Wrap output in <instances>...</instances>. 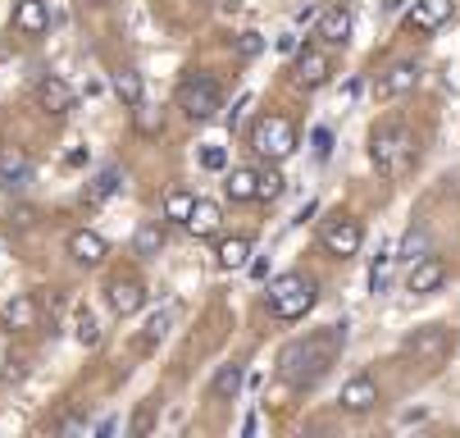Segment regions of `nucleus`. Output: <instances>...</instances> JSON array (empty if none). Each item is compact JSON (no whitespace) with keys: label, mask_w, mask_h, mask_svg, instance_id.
Returning a JSON list of instances; mask_svg holds the SVG:
<instances>
[{"label":"nucleus","mask_w":460,"mask_h":438,"mask_svg":"<svg viewBox=\"0 0 460 438\" xmlns=\"http://www.w3.org/2000/svg\"><path fill=\"white\" fill-rule=\"evenodd\" d=\"M347 343V325H333V329H323V334H310V338H296L283 347V380L288 389H314L328 370H333L338 352Z\"/></svg>","instance_id":"nucleus-1"},{"label":"nucleus","mask_w":460,"mask_h":438,"mask_svg":"<svg viewBox=\"0 0 460 438\" xmlns=\"http://www.w3.org/2000/svg\"><path fill=\"white\" fill-rule=\"evenodd\" d=\"M369 160L383 178H406L420 165V142L406 123H378L369 133Z\"/></svg>","instance_id":"nucleus-2"},{"label":"nucleus","mask_w":460,"mask_h":438,"mask_svg":"<svg viewBox=\"0 0 460 438\" xmlns=\"http://www.w3.org/2000/svg\"><path fill=\"white\" fill-rule=\"evenodd\" d=\"M265 301H270V310H274L279 320L296 325V320H305L310 310H314L319 288H314V279H310V274H279V279L270 283Z\"/></svg>","instance_id":"nucleus-3"},{"label":"nucleus","mask_w":460,"mask_h":438,"mask_svg":"<svg viewBox=\"0 0 460 438\" xmlns=\"http://www.w3.org/2000/svg\"><path fill=\"white\" fill-rule=\"evenodd\" d=\"M251 147L260 160H288L296 151V129H292V119L288 114H260L255 123V133H251Z\"/></svg>","instance_id":"nucleus-4"},{"label":"nucleus","mask_w":460,"mask_h":438,"mask_svg":"<svg viewBox=\"0 0 460 438\" xmlns=\"http://www.w3.org/2000/svg\"><path fill=\"white\" fill-rule=\"evenodd\" d=\"M219 101H224V92H219V83H215V78L187 74V78L178 83V110H182L191 123L215 119V114H219Z\"/></svg>","instance_id":"nucleus-5"},{"label":"nucleus","mask_w":460,"mask_h":438,"mask_svg":"<svg viewBox=\"0 0 460 438\" xmlns=\"http://www.w3.org/2000/svg\"><path fill=\"white\" fill-rule=\"evenodd\" d=\"M402 352L420 365H442L451 356V329L447 325H424V329H411Z\"/></svg>","instance_id":"nucleus-6"},{"label":"nucleus","mask_w":460,"mask_h":438,"mask_svg":"<svg viewBox=\"0 0 460 438\" xmlns=\"http://www.w3.org/2000/svg\"><path fill=\"white\" fill-rule=\"evenodd\" d=\"M328 78H333V65H328L323 46H301V50L292 55V83H296L301 92H314V87H323Z\"/></svg>","instance_id":"nucleus-7"},{"label":"nucleus","mask_w":460,"mask_h":438,"mask_svg":"<svg viewBox=\"0 0 460 438\" xmlns=\"http://www.w3.org/2000/svg\"><path fill=\"white\" fill-rule=\"evenodd\" d=\"M360 237H365V228L356 219H333V224H323V252L338 261H351V256H360Z\"/></svg>","instance_id":"nucleus-8"},{"label":"nucleus","mask_w":460,"mask_h":438,"mask_svg":"<svg viewBox=\"0 0 460 438\" xmlns=\"http://www.w3.org/2000/svg\"><path fill=\"white\" fill-rule=\"evenodd\" d=\"M338 407H342L347 416L374 411V407H378V384H374V374H351V380L342 384V393H338Z\"/></svg>","instance_id":"nucleus-9"},{"label":"nucleus","mask_w":460,"mask_h":438,"mask_svg":"<svg viewBox=\"0 0 460 438\" xmlns=\"http://www.w3.org/2000/svg\"><path fill=\"white\" fill-rule=\"evenodd\" d=\"M451 14H456V0H415L411 14H406V28L411 32H438V28L451 23Z\"/></svg>","instance_id":"nucleus-10"},{"label":"nucleus","mask_w":460,"mask_h":438,"mask_svg":"<svg viewBox=\"0 0 460 438\" xmlns=\"http://www.w3.org/2000/svg\"><path fill=\"white\" fill-rule=\"evenodd\" d=\"M41 320H46L41 316V301L32 292H19V297H10L5 306H0V325H5L10 334H23V329H32Z\"/></svg>","instance_id":"nucleus-11"},{"label":"nucleus","mask_w":460,"mask_h":438,"mask_svg":"<svg viewBox=\"0 0 460 438\" xmlns=\"http://www.w3.org/2000/svg\"><path fill=\"white\" fill-rule=\"evenodd\" d=\"M447 283V261L438 256V252H429L424 261H415L411 270H406V288L415 292V297H429V292H438Z\"/></svg>","instance_id":"nucleus-12"},{"label":"nucleus","mask_w":460,"mask_h":438,"mask_svg":"<svg viewBox=\"0 0 460 438\" xmlns=\"http://www.w3.org/2000/svg\"><path fill=\"white\" fill-rule=\"evenodd\" d=\"M415 83H420V69L411 65V59H402V65H387V69L378 74L374 96H378V101H397V96H406Z\"/></svg>","instance_id":"nucleus-13"},{"label":"nucleus","mask_w":460,"mask_h":438,"mask_svg":"<svg viewBox=\"0 0 460 438\" xmlns=\"http://www.w3.org/2000/svg\"><path fill=\"white\" fill-rule=\"evenodd\" d=\"M69 256L92 270V265H101V261L110 256V246H105V237H101L96 228H74V233H69Z\"/></svg>","instance_id":"nucleus-14"},{"label":"nucleus","mask_w":460,"mask_h":438,"mask_svg":"<svg viewBox=\"0 0 460 438\" xmlns=\"http://www.w3.org/2000/svg\"><path fill=\"white\" fill-rule=\"evenodd\" d=\"M50 28V5L46 0H19L14 5V32L19 37H46Z\"/></svg>","instance_id":"nucleus-15"},{"label":"nucleus","mask_w":460,"mask_h":438,"mask_svg":"<svg viewBox=\"0 0 460 438\" xmlns=\"http://www.w3.org/2000/svg\"><path fill=\"white\" fill-rule=\"evenodd\" d=\"M105 297H110V310H114V316H123V320H128V316H137V310H142L146 288H142L137 279H114Z\"/></svg>","instance_id":"nucleus-16"},{"label":"nucleus","mask_w":460,"mask_h":438,"mask_svg":"<svg viewBox=\"0 0 460 438\" xmlns=\"http://www.w3.org/2000/svg\"><path fill=\"white\" fill-rule=\"evenodd\" d=\"M314 37H319L323 46H347V41H351V14H347L342 5L323 10V14L314 19Z\"/></svg>","instance_id":"nucleus-17"},{"label":"nucleus","mask_w":460,"mask_h":438,"mask_svg":"<svg viewBox=\"0 0 460 438\" xmlns=\"http://www.w3.org/2000/svg\"><path fill=\"white\" fill-rule=\"evenodd\" d=\"M37 105L46 114H69L74 110V87L64 83V78H41L37 83Z\"/></svg>","instance_id":"nucleus-18"},{"label":"nucleus","mask_w":460,"mask_h":438,"mask_svg":"<svg viewBox=\"0 0 460 438\" xmlns=\"http://www.w3.org/2000/svg\"><path fill=\"white\" fill-rule=\"evenodd\" d=\"M219 224H224V215H219L215 201H196L191 215H187V233H191V237H215Z\"/></svg>","instance_id":"nucleus-19"},{"label":"nucleus","mask_w":460,"mask_h":438,"mask_svg":"<svg viewBox=\"0 0 460 438\" xmlns=\"http://www.w3.org/2000/svg\"><path fill=\"white\" fill-rule=\"evenodd\" d=\"M392 265H397V256H392V242H378V252H374V261H369V292H374V297L387 292Z\"/></svg>","instance_id":"nucleus-20"},{"label":"nucleus","mask_w":460,"mask_h":438,"mask_svg":"<svg viewBox=\"0 0 460 438\" xmlns=\"http://www.w3.org/2000/svg\"><path fill=\"white\" fill-rule=\"evenodd\" d=\"M32 174V160L23 147H0V183H23Z\"/></svg>","instance_id":"nucleus-21"},{"label":"nucleus","mask_w":460,"mask_h":438,"mask_svg":"<svg viewBox=\"0 0 460 438\" xmlns=\"http://www.w3.org/2000/svg\"><path fill=\"white\" fill-rule=\"evenodd\" d=\"M133 252L142 256V261H151V256H160L164 252V224H155V219H146L137 233H133Z\"/></svg>","instance_id":"nucleus-22"},{"label":"nucleus","mask_w":460,"mask_h":438,"mask_svg":"<svg viewBox=\"0 0 460 438\" xmlns=\"http://www.w3.org/2000/svg\"><path fill=\"white\" fill-rule=\"evenodd\" d=\"M255 192H260V169L242 165V169L228 174V197L233 201H255Z\"/></svg>","instance_id":"nucleus-23"},{"label":"nucleus","mask_w":460,"mask_h":438,"mask_svg":"<svg viewBox=\"0 0 460 438\" xmlns=\"http://www.w3.org/2000/svg\"><path fill=\"white\" fill-rule=\"evenodd\" d=\"M215 256H219V270H246L251 265V242L246 237H224Z\"/></svg>","instance_id":"nucleus-24"},{"label":"nucleus","mask_w":460,"mask_h":438,"mask_svg":"<svg viewBox=\"0 0 460 438\" xmlns=\"http://www.w3.org/2000/svg\"><path fill=\"white\" fill-rule=\"evenodd\" d=\"M242 380H246L242 365H224L215 380H210V398H215V402H233V398L242 393Z\"/></svg>","instance_id":"nucleus-25"},{"label":"nucleus","mask_w":460,"mask_h":438,"mask_svg":"<svg viewBox=\"0 0 460 438\" xmlns=\"http://www.w3.org/2000/svg\"><path fill=\"white\" fill-rule=\"evenodd\" d=\"M114 96H119L123 105L137 110L142 96H146V92H142V74H137V69H114Z\"/></svg>","instance_id":"nucleus-26"},{"label":"nucleus","mask_w":460,"mask_h":438,"mask_svg":"<svg viewBox=\"0 0 460 438\" xmlns=\"http://www.w3.org/2000/svg\"><path fill=\"white\" fill-rule=\"evenodd\" d=\"M429 252H433V242H429V233H424V228H411V233L402 237V246H397V261H402V265L411 270V265H415V261H424Z\"/></svg>","instance_id":"nucleus-27"},{"label":"nucleus","mask_w":460,"mask_h":438,"mask_svg":"<svg viewBox=\"0 0 460 438\" xmlns=\"http://www.w3.org/2000/svg\"><path fill=\"white\" fill-rule=\"evenodd\" d=\"M169 329H173V310L164 306V310H155V316L146 320V338H137V352H151V347H155V343H160Z\"/></svg>","instance_id":"nucleus-28"},{"label":"nucleus","mask_w":460,"mask_h":438,"mask_svg":"<svg viewBox=\"0 0 460 438\" xmlns=\"http://www.w3.org/2000/svg\"><path fill=\"white\" fill-rule=\"evenodd\" d=\"M191 206H196V197L187 192V187H173V192L164 197V219H173V224H187Z\"/></svg>","instance_id":"nucleus-29"},{"label":"nucleus","mask_w":460,"mask_h":438,"mask_svg":"<svg viewBox=\"0 0 460 438\" xmlns=\"http://www.w3.org/2000/svg\"><path fill=\"white\" fill-rule=\"evenodd\" d=\"M74 334H78V343H83V347H96V343H101L96 316H92L87 306H78V310H74Z\"/></svg>","instance_id":"nucleus-30"},{"label":"nucleus","mask_w":460,"mask_h":438,"mask_svg":"<svg viewBox=\"0 0 460 438\" xmlns=\"http://www.w3.org/2000/svg\"><path fill=\"white\" fill-rule=\"evenodd\" d=\"M119 192V169H105L92 187H87V201H110Z\"/></svg>","instance_id":"nucleus-31"},{"label":"nucleus","mask_w":460,"mask_h":438,"mask_svg":"<svg viewBox=\"0 0 460 438\" xmlns=\"http://www.w3.org/2000/svg\"><path fill=\"white\" fill-rule=\"evenodd\" d=\"M41 316L50 320V325H64V297H59V288H41Z\"/></svg>","instance_id":"nucleus-32"},{"label":"nucleus","mask_w":460,"mask_h":438,"mask_svg":"<svg viewBox=\"0 0 460 438\" xmlns=\"http://www.w3.org/2000/svg\"><path fill=\"white\" fill-rule=\"evenodd\" d=\"M279 192H283V178H279V169H260V192H255V201H279Z\"/></svg>","instance_id":"nucleus-33"},{"label":"nucleus","mask_w":460,"mask_h":438,"mask_svg":"<svg viewBox=\"0 0 460 438\" xmlns=\"http://www.w3.org/2000/svg\"><path fill=\"white\" fill-rule=\"evenodd\" d=\"M310 147H314V160L323 165L328 156H333V129H323V123H319V129L310 133Z\"/></svg>","instance_id":"nucleus-34"},{"label":"nucleus","mask_w":460,"mask_h":438,"mask_svg":"<svg viewBox=\"0 0 460 438\" xmlns=\"http://www.w3.org/2000/svg\"><path fill=\"white\" fill-rule=\"evenodd\" d=\"M196 165H201V169H215V174H219V169L228 165V151H224V147H201V151H196Z\"/></svg>","instance_id":"nucleus-35"},{"label":"nucleus","mask_w":460,"mask_h":438,"mask_svg":"<svg viewBox=\"0 0 460 438\" xmlns=\"http://www.w3.org/2000/svg\"><path fill=\"white\" fill-rule=\"evenodd\" d=\"M260 50H265V37H260V32H242V37H237V55H242V59H255Z\"/></svg>","instance_id":"nucleus-36"},{"label":"nucleus","mask_w":460,"mask_h":438,"mask_svg":"<svg viewBox=\"0 0 460 438\" xmlns=\"http://www.w3.org/2000/svg\"><path fill=\"white\" fill-rule=\"evenodd\" d=\"M151 429H155V407H137V416H133V434L146 438Z\"/></svg>","instance_id":"nucleus-37"},{"label":"nucleus","mask_w":460,"mask_h":438,"mask_svg":"<svg viewBox=\"0 0 460 438\" xmlns=\"http://www.w3.org/2000/svg\"><path fill=\"white\" fill-rule=\"evenodd\" d=\"M137 129H142V133H160V110L137 105Z\"/></svg>","instance_id":"nucleus-38"},{"label":"nucleus","mask_w":460,"mask_h":438,"mask_svg":"<svg viewBox=\"0 0 460 438\" xmlns=\"http://www.w3.org/2000/svg\"><path fill=\"white\" fill-rule=\"evenodd\" d=\"M274 46H279V55H296V50H301V41H296V32H283V37H279Z\"/></svg>","instance_id":"nucleus-39"},{"label":"nucleus","mask_w":460,"mask_h":438,"mask_svg":"<svg viewBox=\"0 0 460 438\" xmlns=\"http://www.w3.org/2000/svg\"><path fill=\"white\" fill-rule=\"evenodd\" d=\"M23 380V356H10V365H5V384H19Z\"/></svg>","instance_id":"nucleus-40"},{"label":"nucleus","mask_w":460,"mask_h":438,"mask_svg":"<svg viewBox=\"0 0 460 438\" xmlns=\"http://www.w3.org/2000/svg\"><path fill=\"white\" fill-rule=\"evenodd\" d=\"M64 165H69V169H83V165H87V147H74L69 156H64Z\"/></svg>","instance_id":"nucleus-41"},{"label":"nucleus","mask_w":460,"mask_h":438,"mask_svg":"<svg viewBox=\"0 0 460 438\" xmlns=\"http://www.w3.org/2000/svg\"><path fill=\"white\" fill-rule=\"evenodd\" d=\"M78 429H87V420H83V416H69V420H64V434H78Z\"/></svg>","instance_id":"nucleus-42"}]
</instances>
